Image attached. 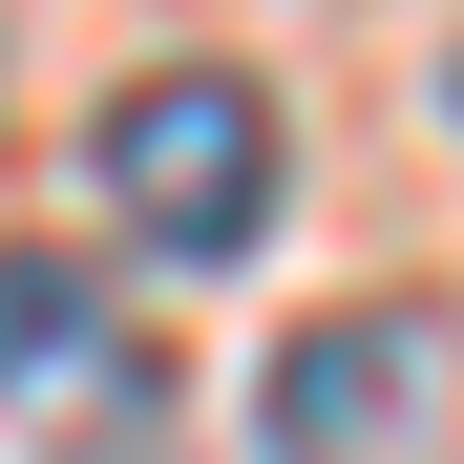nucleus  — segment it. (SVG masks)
Listing matches in <instances>:
<instances>
[{
    "mask_svg": "<svg viewBox=\"0 0 464 464\" xmlns=\"http://www.w3.org/2000/svg\"><path fill=\"white\" fill-rule=\"evenodd\" d=\"M254 443H275V464H443V317H422V295H380V317L275 338Z\"/></svg>",
    "mask_w": 464,
    "mask_h": 464,
    "instance_id": "f03ea898",
    "label": "nucleus"
},
{
    "mask_svg": "<svg viewBox=\"0 0 464 464\" xmlns=\"http://www.w3.org/2000/svg\"><path fill=\"white\" fill-rule=\"evenodd\" d=\"M85 190L127 211V254H254L275 232V85L254 63H148V85L85 127Z\"/></svg>",
    "mask_w": 464,
    "mask_h": 464,
    "instance_id": "f257e3e1",
    "label": "nucleus"
},
{
    "mask_svg": "<svg viewBox=\"0 0 464 464\" xmlns=\"http://www.w3.org/2000/svg\"><path fill=\"white\" fill-rule=\"evenodd\" d=\"M106 295L63 275V254H0V401H63V380H106Z\"/></svg>",
    "mask_w": 464,
    "mask_h": 464,
    "instance_id": "7ed1b4c3",
    "label": "nucleus"
}]
</instances>
